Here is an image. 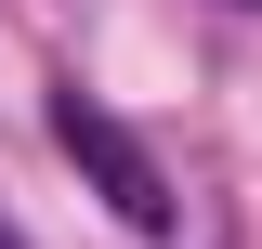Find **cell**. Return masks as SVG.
I'll use <instances>...</instances> for the list:
<instances>
[{
  "label": "cell",
  "instance_id": "6da1fadb",
  "mask_svg": "<svg viewBox=\"0 0 262 249\" xmlns=\"http://www.w3.org/2000/svg\"><path fill=\"white\" fill-rule=\"evenodd\" d=\"M53 144H66V157H79V171L105 184V210H118L131 236H158V223H170V184H158V157L131 144V131L105 118L92 92H66V105H53Z\"/></svg>",
  "mask_w": 262,
  "mask_h": 249
},
{
  "label": "cell",
  "instance_id": "7a4b0ae2",
  "mask_svg": "<svg viewBox=\"0 0 262 249\" xmlns=\"http://www.w3.org/2000/svg\"><path fill=\"white\" fill-rule=\"evenodd\" d=\"M0 249H27V236H13V223H0Z\"/></svg>",
  "mask_w": 262,
  "mask_h": 249
}]
</instances>
